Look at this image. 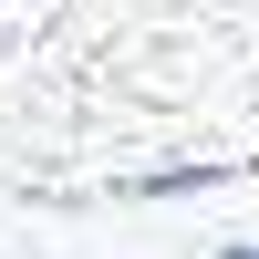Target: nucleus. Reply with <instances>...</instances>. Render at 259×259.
I'll return each mask as SVG.
<instances>
[{"label":"nucleus","mask_w":259,"mask_h":259,"mask_svg":"<svg viewBox=\"0 0 259 259\" xmlns=\"http://www.w3.org/2000/svg\"><path fill=\"white\" fill-rule=\"evenodd\" d=\"M228 259H259V249H239V239H228Z\"/></svg>","instance_id":"nucleus-2"},{"label":"nucleus","mask_w":259,"mask_h":259,"mask_svg":"<svg viewBox=\"0 0 259 259\" xmlns=\"http://www.w3.org/2000/svg\"><path fill=\"white\" fill-rule=\"evenodd\" d=\"M259 166V0H0V207L218 187Z\"/></svg>","instance_id":"nucleus-1"}]
</instances>
